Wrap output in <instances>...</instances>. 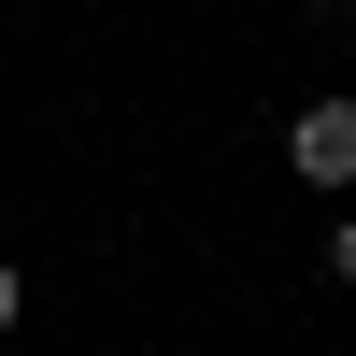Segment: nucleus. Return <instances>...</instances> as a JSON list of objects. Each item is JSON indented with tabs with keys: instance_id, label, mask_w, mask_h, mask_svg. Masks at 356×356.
Returning <instances> with one entry per match:
<instances>
[{
	"instance_id": "obj_1",
	"label": "nucleus",
	"mask_w": 356,
	"mask_h": 356,
	"mask_svg": "<svg viewBox=\"0 0 356 356\" xmlns=\"http://www.w3.org/2000/svg\"><path fill=\"white\" fill-rule=\"evenodd\" d=\"M285 171H300V186H356V100H314L300 129H285Z\"/></svg>"
},
{
	"instance_id": "obj_2",
	"label": "nucleus",
	"mask_w": 356,
	"mask_h": 356,
	"mask_svg": "<svg viewBox=\"0 0 356 356\" xmlns=\"http://www.w3.org/2000/svg\"><path fill=\"white\" fill-rule=\"evenodd\" d=\"M328 285H356V214H342V228H328Z\"/></svg>"
},
{
	"instance_id": "obj_3",
	"label": "nucleus",
	"mask_w": 356,
	"mask_h": 356,
	"mask_svg": "<svg viewBox=\"0 0 356 356\" xmlns=\"http://www.w3.org/2000/svg\"><path fill=\"white\" fill-rule=\"evenodd\" d=\"M15 314H29V271H15V257H0V328H15Z\"/></svg>"
}]
</instances>
